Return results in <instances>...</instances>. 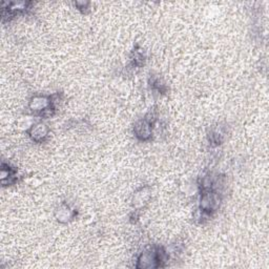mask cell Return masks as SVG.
I'll use <instances>...</instances> for the list:
<instances>
[{"label": "cell", "mask_w": 269, "mask_h": 269, "mask_svg": "<svg viewBox=\"0 0 269 269\" xmlns=\"http://www.w3.org/2000/svg\"><path fill=\"white\" fill-rule=\"evenodd\" d=\"M165 251L160 248H151L144 250L138 258V268H154L159 267L161 262L164 261Z\"/></svg>", "instance_id": "6da1fadb"}, {"label": "cell", "mask_w": 269, "mask_h": 269, "mask_svg": "<svg viewBox=\"0 0 269 269\" xmlns=\"http://www.w3.org/2000/svg\"><path fill=\"white\" fill-rule=\"evenodd\" d=\"M29 109L34 114H39L44 117L52 116L54 111L51 97L41 95H36L32 98L29 102Z\"/></svg>", "instance_id": "7a4b0ae2"}, {"label": "cell", "mask_w": 269, "mask_h": 269, "mask_svg": "<svg viewBox=\"0 0 269 269\" xmlns=\"http://www.w3.org/2000/svg\"><path fill=\"white\" fill-rule=\"evenodd\" d=\"M219 193L206 190L203 192L200 198V209L202 213H211L218 209L220 205Z\"/></svg>", "instance_id": "3957f363"}, {"label": "cell", "mask_w": 269, "mask_h": 269, "mask_svg": "<svg viewBox=\"0 0 269 269\" xmlns=\"http://www.w3.org/2000/svg\"><path fill=\"white\" fill-rule=\"evenodd\" d=\"M152 122L148 118H145L137 122L134 132L137 138H139L141 140H148L152 136Z\"/></svg>", "instance_id": "277c9868"}, {"label": "cell", "mask_w": 269, "mask_h": 269, "mask_svg": "<svg viewBox=\"0 0 269 269\" xmlns=\"http://www.w3.org/2000/svg\"><path fill=\"white\" fill-rule=\"evenodd\" d=\"M29 134L34 141L41 142L48 135V127L46 124L42 123V122H38V123L34 124L31 127Z\"/></svg>", "instance_id": "5b68a950"}, {"label": "cell", "mask_w": 269, "mask_h": 269, "mask_svg": "<svg viewBox=\"0 0 269 269\" xmlns=\"http://www.w3.org/2000/svg\"><path fill=\"white\" fill-rule=\"evenodd\" d=\"M74 210H73L69 205L61 204L58 208L56 209V219L57 221L60 223H68L74 218Z\"/></svg>", "instance_id": "8992f818"}, {"label": "cell", "mask_w": 269, "mask_h": 269, "mask_svg": "<svg viewBox=\"0 0 269 269\" xmlns=\"http://www.w3.org/2000/svg\"><path fill=\"white\" fill-rule=\"evenodd\" d=\"M150 198V192H146L145 189H142L141 191L138 192L135 197H134V205L136 207H142L143 204L149 201Z\"/></svg>", "instance_id": "52a82bcc"}]
</instances>
